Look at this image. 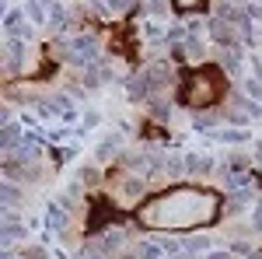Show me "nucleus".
<instances>
[{
    "instance_id": "1",
    "label": "nucleus",
    "mask_w": 262,
    "mask_h": 259,
    "mask_svg": "<svg viewBox=\"0 0 262 259\" xmlns=\"http://www.w3.org/2000/svg\"><path fill=\"white\" fill-rule=\"evenodd\" d=\"M224 196L196 182H179L137 207V224L147 231H196L221 217Z\"/></svg>"
},
{
    "instance_id": "2",
    "label": "nucleus",
    "mask_w": 262,
    "mask_h": 259,
    "mask_svg": "<svg viewBox=\"0 0 262 259\" xmlns=\"http://www.w3.org/2000/svg\"><path fill=\"white\" fill-rule=\"evenodd\" d=\"M224 88H227L224 70L217 67V63H206V67H200V70H189V77H185V84H182V91H179V105L210 109V105L221 102Z\"/></svg>"
},
{
    "instance_id": "3",
    "label": "nucleus",
    "mask_w": 262,
    "mask_h": 259,
    "mask_svg": "<svg viewBox=\"0 0 262 259\" xmlns=\"http://www.w3.org/2000/svg\"><path fill=\"white\" fill-rule=\"evenodd\" d=\"M25 63H28V46L21 39H7L4 42V74L14 77V74L25 70Z\"/></svg>"
},
{
    "instance_id": "4",
    "label": "nucleus",
    "mask_w": 262,
    "mask_h": 259,
    "mask_svg": "<svg viewBox=\"0 0 262 259\" xmlns=\"http://www.w3.org/2000/svg\"><path fill=\"white\" fill-rule=\"evenodd\" d=\"M206 28H210V39L217 42L221 49H242V46H238V28H234L231 21L210 18V21H206Z\"/></svg>"
},
{
    "instance_id": "5",
    "label": "nucleus",
    "mask_w": 262,
    "mask_h": 259,
    "mask_svg": "<svg viewBox=\"0 0 262 259\" xmlns=\"http://www.w3.org/2000/svg\"><path fill=\"white\" fill-rule=\"evenodd\" d=\"M143 189H147V179H143V175H126V179H119L116 186H112L116 200H122V203H133V200H140V196H143Z\"/></svg>"
},
{
    "instance_id": "6",
    "label": "nucleus",
    "mask_w": 262,
    "mask_h": 259,
    "mask_svg": "<svg viewBox=\"0 0 262 259\" xmlns=\"http://www.w3.org/2000/svg\"><path fill=\"white\" fill-rule=\"evenodd\" d=\"M25 130H21L18 123H4V133H0V144H4V151H7V154H14V151H18L21 144H25Z\"/></svg>"
},
{
    "instance_id": "7",
    "label": "nucleus",
    "mask_w": 262,
    "mask_h": 259,
    "mask_svg": "<svg viewBox=\"0 0 262 259\" xmlns=\"http://www.w3.org/2000/svg\"><path fill=\"white\" fill-rule=\"evenodd\" d=\"M126 95H129L133 102L150 98V84H147V77H143V74H133V77L126 81Z\"/></svg>"
},
{
    "instance_id": "8",
    "label": "nucleus",
    "mask_w": 262,
    "mask_h": 259,
    "mask_svg": "<svg viewBox=\"0 0 262 259\" xmlns=\"http://www.w3.org/2000/svg\"><path fill=\"white\" fill-rule=\"evenodd\" d=\"M119 245H122V235H119V231H101L98 242H95V252H101V256L108 259L116 249H119Z\"/></svg>"
},
{
    "instance_id": "9",
    "label": "nucleus",
    "mask_w": 262,
    "mask_h": 259,
    "mask_svg": "<svg viewBox=\"0 0 262 259\" xmlns=\"http://www.w3.org/2000/svg\"><path fill=\"white\" fill-rule=\"evenodd\" d=\"M185 172L189 175H210L213 172V161L206 154H185Z\"/></svg>"
},
{
    "instance_id": "10",
    "label": "nucleus",
    "mask_w": 262,
    "mask_h": 259,
    "mask_svg": "<svg viewBox=\"0 0 262 259\" xmlns=\"http://www.w3.org/2000/svg\"><path fill=\"white\" fill-rule=\"evenodd\" d=\"M25 235H28V231H25V224H18V221H7V224H4V249L11 252L18 242H25Z\"/></svg>"
},
{
    "instance_id": "11",
    "label": "nucleus",
    "mask_w": 262,
    "mask_h": 259,
    "mask_svg": "<svg viewBox=\"0 0 262 259\" xmlns=\"http://www.w3.org/2000/svg\"><path fill=\"white\" fill-rule=\"evenodd\" d=\"M217 67H221L224 74H238V70H242L238 49H221V53H217Z\"/></svg>"
},
{
    "instance_id": "12",
    "label": "nucleus",
    "mask_w": 262,
    "mask_h": 259,
    "mask_svg": "<svg viewBox=\"0 0 262 259\" xmlns=\"http://www.w3.org/2000/svg\"><path fill=\"white\" fill-rule=\"evenodd\" d=\"M21 203H25V193L18 189V182L7 179L4 182V210H18Z\"/></svg>"
},
{
    "instance_id": "13",
    "label": "nucleus",
    "mask_w": 262,
    "mask_h": 259,
    "mask_svg": "<svg viewBox=\"0 0 262 259\" xmlns=\"http://www.w3.org/2000/svg\"><path fill=\"white\" fill-rule=\"evenodd\" d=\"M147 105H150V116H154V119H161V123L171 119V102L164 98V95H150Z\"/></svg>"
},
{
    "instance_id": "14",
    "label": "nucleus",
    "mask_w": 262,
    "mask_h": 259,
    "mask_svg": "<svg viewBox=\"0 0 262 259\" xmlns=\"http://www.w3.org/2000/svg\"><path fill=\"white\" fill-rule=\"evenodd\" d=\"M101 161L105 158H112V154H122V133H108V137L98 144V151H95Z\"/></svg>"
},
{
    "instance_id": "15",
    "label": "nucleus",
    "mask_w": 262,
    "mask_h": 259,
    "mask_svg": "<svg viewBox=\"0 0 262 259\" xmlns=\"http://www.w3.org/2000/svg\"><path fill=\"white\" fill-rule=\"evenodd\" d=\"M210 245H213V238L192 235V238H185V256H189V259H200L203 252H210Z\"/></svg>"
},
{
    "instance_id": "16",
    "label": "nucleus",
    "mask_w": 262,
    "mask_h": 259,
    "mask_svg": "<svg viewBox=\"0 0 262 259\" xmlns=\"http://www.w3.org/2000/svg\"><path fill=\"white\" fill-rule=\"evenodd\" d=\"M213 140H221V144H245V140H248V130H238V126H231V130H213Z\"/></svg>"
},
{
    "instance_id": "17",
    "label": "nucleus",
    "mask_w": 262,
    "mask_h": 259,
    "mask_svg": "<svg viewBox=\"0 0 262 259\" xmlns=\"http://www.w3.org/2000/svg\"><path fill=\"white\" fill-rule=\"evenodd\" d=\"M185 172V154H168L164 158V179H179Z\"/></svg>"
},
{
    "instance_id": "18",
    "label": "nucleus",
    "mask_w": 262,
    "mask_h": 259,
    "mask_svg": "<svg viewBox=\"0 0 262 259\" xmlns=\"http://www.w3.org/2000/svg\"><path fill=\"white\" fill-rule=\"evenodd\" d=\"M133 256L137 259H161V242H133Z\"/></svg>"
},
{
    "instance_id": "19",
    "label": "nucleus",
    "mask_w": 262,
    "mask_h": 259,
    "mask_svg": "<svg viewBox=\"0 0 262 259\" xmlns=\"http://www.w3.org/2000/svg\"><path fill=\"white\" fill-rule=\"evenodd\" d=\"M46 224H49V228H53V231H67V210H63L60 203H56V207H49V210H46Z\"/></svg>"
},
{
    "instance_id": "20",
    "label": "nucleus",
    "mask_w": 262,
    "mask_h": 259,
    "mask_svg": "<svg viewBox=\"0 0 262 259\" xmlns=\"http://www.w3.org/2000/svg\"><path fill=\"white\" fill-rule=\"evenodd\" d=\"M248 203H252V193H248V189H242V193H234V196L224 203V210H227V214H242Z\"/></svg>"
},
{
    "instance_id": "21",
    "label": "nucleus",
    "mask_w": 262,
    "mask_h": 259,
    "mask_svg": "<svg viewBox=\"0 0 262 259\" xmlns=\"http://www.w3.org/2000/svg\"><path fill=\"white\" fill-rule=\"evenodd\" d=\"M49 25H53V32H67L70 28V18H67V11H63L60 4L49 7Z\"/></svg>"
},
{
    "instance_id": "22",
    "label": "nucleus",
    "mask_w": 262,
    "mask_h": 259,
    "mask_svg": "<svg viewBox=\"0 0 262 259\" xmlns=\"http://www.w3.org/2000/svg\"><path fill=\"white\" fill-rule=\"evenodd\" d=\"M182 49H185V60H206V46H203L200 39H185L182 42Z\"/></svg>"
},
{
    "instance_id": "23",
    "label": "nucleus",
    "mask_w": 262,
    "mask_h": 259,
    "mask_svg": "<svg viewBox=\"0 0 262 259\" xmlns=\"http://www.w3.org/2000/svg\"><path fill=\"white\" fill-rule=\"evenodd\" d=\"M192 126H196V130H203V133H213L217 116H213V112H203V116H196V119H192Z\"/></svg>"
},
{
    "instance_id": "24",
    "label": "nucleus",
    "mask_w": 262,
    "mask_h": 259,
    "mask_svg": "<svg viewBox=\"0 0 262 259\" xmlns=\"http://www.w3.org/2000/svg\"><path fill=\"white\" fill-rule=\"evenodd\" d=\"M74 179L81 182V186H98V182H101V175H98V168H81V172H77Z\"/></svg>"
},
{
    "instance_id": "25",
    "label": "nucleus",
    "mask_w": 262,
    "mask_h": 259,
    "mask_svg": "<svg viewBox=\"0 0 262 259\" xmlns=\"http://www.w3.org/2000/svg\"><path fill=\"white\" fill-rule=\"evenodd\" d=\"M25 11L32 14V21H35V25H42V21H49V18H46V14H49V7H46V4H28Z\"/></svg>"
},
{
    "instance_id": "26",
    "label": "nucleus",
    "mask_w": 262,
    "mask_h": 259,
    "mask_svg": "<svg viewBox=\"0 0 262 259\" xmlns=\"http://www.w3.org/2000/svg\"><path fill=\"white\" fill-rule=\"evenodd\" d=\"M252 231L262 235V200H255V207H252Z\"/></svg>"
},
{
    "instance_id": "27",
    "label": "nucleus",
    "mask_w": 262,
    "mask_h": 259,
    "mask_svg": "<svg viewBox=\"0 0 262 259\" xmlns=\"http://www.w3.org/2000/svg\"><path fill=\"white\" fill-rule=\"evenodd\" d=\"M231 256H248V259H252V245H248V242H242V238L231 242Z\"/></svg>"
},
{
    "instance_id": "28",
    "label": "nucleus",
    "mask_w": 262,
    "mask_h": 259,
    "mask_svg": "<svg viewBox=\"0 0 262 259\" xmlns=\"http://www.w3.org/2000/svg\"><path fill=\"white\" fill-rule=\"evenodd\" d=\"M98 123H101V116L95 112V109H88V112H84V123H81V130H91V126H98Z\"/></svg>"
},
{
    "instance_id": "29",
    "label": "nucleus",
    "mask_w": 262,
    "mask_h": 259,
    "mask_svg": "<svg viewBox=\"0 0 262 259\" xmlns=\"http://www.w3.org/2000/svg\"><path fill=\"white\" fill-rule=\"evenodd\" d=\"M21 259H46L42 249H21Z\"/></svg>"
},
{
    "instance_id": "30",
    "label": "nucleus",
    "mask_w": 262,
    "mask_h": 259,
    "mask_svg": "<svg viewBox=\"0 0 262 259\" xmlns=\"http://www.w3.org/2000/svg\"><path fill=\"white\" fill-rule=\"evenodd\" d=\"M252 70H255V81L262 84V56H255V60H252Z\"/></svg>"
},
{
    "instance_id": "31",
    "label": "nucleus",
    "mask_w": 262,
    "mask_h": 259,
    "mask_svg": "<svg viewBox=\"0 0 262 259\" xmlns=\"http://www.w3.org/2000/svg\"><path fill=\"white\" fill-rule=\"evenodd\" d=\"M206 259H231V252H206Z\"/></svg>"
}]
</instances>
